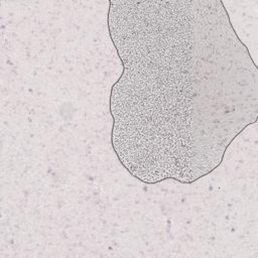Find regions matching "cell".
<instances>
[{
  "label": "cell",
  "mask_w": 258,
  "mask_h": 258,
  "mask_svg": "<svg viewBox=\"0 0 258 258\" xmlns=\"http://www.w3.org/2000/svg\"><path fill=\"white\" fill-rule=\"evenodd\" d=\"M123 70L112 86L111 142L148 184L214 171L258 115V69L222 1H110Z\"/></svg>",
  "instance_id": "6da1fadb"
}]
</instances>
